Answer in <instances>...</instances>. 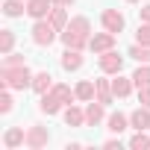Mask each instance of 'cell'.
<instances>
[{"mask_svg":"<svg viewBox=\"0 0 150 150\" xmlns=\"http://www.w3.org/2000/svg\"><path fill=\"white\" fill-rule=\"evenodd\" d=\"M33 77H35V74H33L27 65H18V68H0V88H12V91L33 88Z\"/></svg>","mask_w":150,"mask_h":150,"instance_id":"6da1fadb","label":"cell"},{"mask_svg":"<svg viewBox=\"0 0 150 150\" xmlns=\"http://www.w3.org/2000/svg\"><path fill=\"white\" fill-rule=\"evenodd\" d=\"M30 35H33V44H35V47H50V44L59 38V30H56L47 18H41V21H33Z\"/></svg>","mask_w":150,"mask_h":150,"instance_id":"7a4b0ae2","label":"cell"},{"mask_svg":"<svg viewBox=\"0 0 150 150\" xmlns=\"http://www.w3.org/2000/svg\"><path fill=\"white\" fill-rule=\"evenodd\" d=\"M97 65H100V71L106 74V77H115V74H121V71H124V56L112 47V50H106V53H100V56H97Z\"/></svg>","mask_w":150,"mask_h":150,"instance_id":"3957f363","label":"cell"},{"mask_svg":"<svg viewBox=\"0 0 150 150\" xmlns=\"http://www.w3.org/2000/svg\"><path fill=\"white\" fill-rule=\"evenodd\" d=\"M100 27L109 30V33H115V35H121L124 27H127V18H124L121 9H103L100 12Z\"/></svg>","mask_w":150,"mask_h":150,"instance_id":"277c9868","label":"cell"},{"mask_svg":"<svg viewBox=\"0 0 150 150\" xmlns=\"http://www.w3.org/2000/svg\"><path fill=\"white\" fill-rule=\"evenodd\" d=\"M50 144V132H47V127H38V124H30L27 127V150H44Z\"/></svg>","mask_w":150,"mask_h":150,"instance_id":"5b68a950","label":"cell"},{"mask_svg":"<svg viewBox=\"0 0 150 150\" xmlns=\"http://www.w3.org/2000/svg\"><path fill=\"white\" fill-rule=\"evenodd\" d=\"M115 41H118V35H115V33H109V30H103V33H91V38H88V50H91L94 56H100V53L112 50V47H115Z\"/></svg>","mask_w":150,"mask_h":150,"instance_id":"8992f818","label":"cell"},{"mask_svg":"<svg viewBox=\"0 0 150 150\" xmlns=\"http://www.w3.org/2000/svg\"><path fill=\"white\" fill-rule=\"evenodd\" d=\"M59 65H62V71H65V74H74V71H80V68L86 65V56H83V50L65 47V53L59 56Z\"/></svg>","mask_w":150,"mask_h":150,"instance_id":"52a82bcc","label":"cell"},{"mask_svg":"<svg viewBox=\"0 0 150 150\" xmlns=\"http://www.w3.org/2000/svg\"><path fill=\"white\" fill-rule=\"evenodd\" d=\"M106 121V106L100 100H88L86 103V127H100Z\"/></svg>","mask_w":150,"mask_h":150,"instance_id":"ba28073f","label":"cell"},{"mask_svg":"<svg viewBox=\"0 0 150 150\" xmlns=\"http://www.w3.org/2000/svg\"><path fill=\"white\" fill-rule=\"evenodd\" d=\"M65 109V103L53 94V91H47V94H38V112L41 115H59Z\"/></svg>","mask_w":150,"mask_h":150,"instance_id":"9c48e42d","label":"cell"},{"mask_svg":"<svg viewBox=\"0 0 150 150\" xmlns=\"http://www.w3.org/2000/svg\"><path fill=\"white\" fill-rule=\"evenodd\" d=\"M27 144V129L24 127H9L6 132H3V147L6 150H18V147H24Z\"/></svg>","mask_w":150,"mask_h":150,"instance_id":"30bf717a","label":"cell"},{"mask_svg":"<svg viewBox=\"0 0 150 150\" xmlns=\"http://www.w3.org/2000/svg\"><path fill=\"white\" fill-rule=\"evenodd\" d=\"M62 118H65V124H68V127H74V129L86 127V109H80L77 103L65 106V109H62Z\"/></svg>","mask_w":150,"mask_h":150,"instance_id":"8fae6325","label":"cell"},{"mask_svg":"<svg viewBox=\"0 0 150 150\" xmlns=\"http://www.w3.org/2000/svg\"><path fill=\"white\" fill-rule=\"evenodd\" d=\"M132 88H135L132 77H124V74H115V80H112V91H115V97H118V100H127V97L132 94Z\"/></svg>","mask_w":150,"mask_h":150,"instance_id":"7c38bea8","label":"cell"},{"mask_svg":"<svg viewBox=\"0 0 150 150\" xmlns=\"http://www.w3.org/2000/svg\"><path fill=\"white\" fill-rule=\"evenodd\" d=\"M74 94H77V103H88L97 97V83L94 80H80L74 86Z\"/></svg>","mask_w":150,"mask_h":150,"instance_id":"4fadbf2b","label":"cell"},{"mask_svg":"<svg viewBox=\"0 0 150 150\" xmlns=\"http://www.w3.org/2000/svg\"><path fill=\"white\" fill-rule=\"evenodd\" d=\"M53 12V3L50 0H27V15L33 18V21H41V18H47Z\"/></svg>","mask_w":150,"mask_h":150,"instance_id":"5bb4252c","label":"cell"},{"mask_svg":"<svg viewBox=\"0 0 150 150\" xmlns=\"http://www.w3.org/2000/svg\"><path fill=\"white\" fill-rule=\"evenodd\" d=\"M59 41L65 47H74V50H88V38L80 35V33H74V30H62L59 33Z\"/></svg>","mask_w":150,"mask_h":150,"instance_id":"9a60e30c","label":"cell"},{"mask_svg":"<svg viewBox=\"0 0 150 150\" xmlns=\"http://www.w3.org/2000/svg\"><path fill=\"white\" fill-rule=\"evenodd\" d=\"M94 83H97V97H94V100H100L103 106H109V103L118 100L115 91H112V80H106V74H103V77H97Z\"/></svg>","mask_w":150,"mask_h":150,"instance_id":"2e32d148","label":"cell"},{"mask_svg":"<svg viewBox=\"0 0 150 150\" xmlns=\"http://www.w3.org/2000/svg\"><path fill=\"white\" fill-rule=\"evenodd\" d=\"M106 129L115 132V135L127 132V129H129V115H124V112H112V115H106Z\"/></svg>","mask_w":150,"mask_h":150,"instance_id":"e0dca14e","label":"cell"},{"mask_svg":"<svg viewBox=\"0 0 150 150\" xmlns=\"http://www.w3.org/2000/svg\"><path fill=\"white\" fill-rule=\"evenodd\" d=\"M129 129H150V109L138 106L129 112Z\"/></svg>","mask_w":150,"mask_h":150,"instance_id":"ac0fdd59","label":"cell"},{"mask_svg":"<svg viewBox=\"0 0 150 150\" xmlns=\"http://www.w3.org/2000/svg\"><path fill=\"white\" fill-rule=\"evenodd\" d=\"M6 18H24L27 15V0H3V6H0Z\"/></svg>","mask_w":150,"mask_h":150,"instance_id":"d6986e66","label":"cell"},{"mask_svg":"<svg viewBox=\"0 0 150 150\" xmlns=\"http://www.w3.org/2000/svg\"><path fill=\"white\" fill-rule=\"evenodd\" d=\"M65 30H74V33H80V35L91 38V21H88L86 15H74V18L68 21V27H65Z\"/></svg>","mask_w":150,"mask_h":150,"instance_id":"ffe728a7","label":"cell"},{"mask_svg":"<svg viewBox=\"0 0 150 150\" xmlns=\"http://www.w3.org/2000/svg\"><path fill=\"white\" fill-rule=\"evenodd\" d=\"M53 88V77H50V71H38L35 77H33V91L35 94H47Z\"/></svg>","mask_w":150,"mask_h":150,"instance_id":"44dd1931","label":"cell"},{"mask_svg":"<svg viewBox=\"0 0 150 150\" xmlns=\"http://www.w3.org/2000/svg\"><path fill=\"white\" fill-rule=\"evenodd\" d=\"M65 106H71V103H77V94H74V88L68 86V83H53V88H50Z\"/></svg>","mask_w":150,"mask_h":150,"instance_id":"7402d4cb","label":"cell"},{"mask_svg":"<svg viewBox=\"0 0 150 150\" xmlns=\"http://www.w3.org/2000/svg\"><path fill=\"white\" fill-rule=\"evenodd\" d=\"M47 21H50V24L62 33V30L68 27V21H71V18H68V9H65V6H53V12L47 15Z\"/></svg>","mask_w":150,"mask_h":150,"instance_id":"603a6c76","label":"cell"},{"mask_svg":"<svg viewBox=\"0 0 150 150\" xmlns=\"http://www.w3.org/2000/svg\"><path fill=\"white\" fill-rule=\"evenodd\" d=\"M127 56L135 59L138 65H150V47H147V44H138V41H135V44L127 50Z\"/></svg>","mask_w":150,"mask_h":150,"instance_id":"cb8c5ba5","label":"cell"},{"mask_svg":"<svg viewBox=\"0 0 150 150\" xmlns=\"http://www.w3.org/2000/svg\"><path fill=\"white\" fill-rule=\"evenodd\" d=\"M127 144H129V150H150V135H147V129H135V135H132Z\"/></svg>","mask_w":150,"mask_h":150,"instance_id":"d4e9b609","label":"cell"},{"mask_svg":"<svg viewBox=\"0 0 150 150\" xmlns=\"http://www.w3.org/2000/svg\"><path fill=\"white\" fill-rule=\"evenodd\" d=\"M15 50V30H0V56Z\"/></svg>","mask_w":150,"mask_h":150,"instance_id":"484cf974","label":"cell"},{"mask_svg":"<svg viewBox=\"0 0 150 150\" xmlns=\"http://www.w3.org/2000/svg\"><path fill=\"white\" fill-rule=\"evenodd\" d=\"M132 83H135V88L150 86V65H138V68L132 71Z\"/></svg>","mask_w":150,"mask_h":150,"instance_id":"4316f807","label":"cell"},{"mask_svg":"<svg viewBox=\"0 0 150 150\" xmlns=\"http://www.w3.org/2000/svg\"><path fill=\"white\" fill-rule=\"evenodd\" d=\"M18 65H27V59H24V53H6L3 59H0V68H18Z\"/></svg>","mask_w":150,"mask_h":150,"instance_id":"83f0119b","label":"cell"},{"mask_svg":"<svg viewBox=\"0 0 150 150\" xmlns=\"http://www.w3.org/2000/svg\"><path fill=\"white\" fill-rule=\"evenodd\" d=\"M12 106H15V100H12V88H0V115H9Z\"/></svg>","mask_w":150,"mask_h":150,"instance_id":"f1b7e54d","label":"cell"},{"mask_svg":"<svg viewBox=\"0 0 150 150\" xmlns=\"http://www.w3.org/2000/svg\"><path fill=\"white\" fill-rule=\"evenodd\" d=\"M135 41H138V44H147V47H150V24H144V21L138 24V30H135Z\"/></svg>","mask_w":150,"mask_h":150,"instance_id":"f546056e","label":"cell"},{"mask_svg":"<svg viewBox=\"0 0 150 150\" xmlns=\"http://www.w3.org/2000/svg\"><path fill=\"white\" fill-rule=\"evenodd\" d=\"M138 103L150 109V86H144V88H138Z\"/></svg>","mask_w":150,"mask_h":150,"instance_id":"4dcf8cb0","label":"cell"},{"mask_svg":"<svg viewBox=\"0 0 150 150\" xmlns=\"http://www.w3.org/2000/svg\"><path fill=\"white\" fill-rule=\"evenodd\" d=\"M138 18H141L144 24H150V3H144V6L138 9Z\"/></svg>","mask_w":150,"mask_h":150,"instance_id":"1f68e13d","label":"cell"},{"mask_svg":"<svg viewBox=\"0 0 150 150\" xmlns=\"http://www.w3.org/2000/svg\"><path fill=\"white\" fill-rule=\"evenodd\" d=\"M50 3H53V6H65V9H71L77 0H50Z\"/></svg>","mask_w":150,"mask_h":150,"instance_id":"d6a6232c","label":"cell"},{"mask_svg":"<svg viewBox=\"0 0 150 150\" xmlns=\"http://www.w3.org/2000/svg\"><path fill=\"white\" fill-rule=\"evenodd\" d=\"M103 147H121V138H118V135H115V138H106Z\"/></svg>","mask_w":150,"mask_h":150,"instance_id":"836d02e7","label":"cell"},{"mask_svg":"<svg viewBox=\"0 0 150 150\" xmlns=\"http://www.w3.org/2000/svg\"><path fill=\"white\" fill-rule=\"evenodd\" d=\"M127 3H141V0H127Z\"/></svg>","mask_w":150,"mask_h":150,"instance_id":"e575fe53","label":"cell"}]
</instances>
